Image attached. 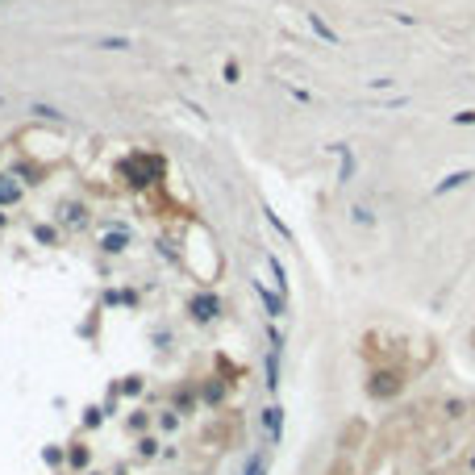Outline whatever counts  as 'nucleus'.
<instances>
[{"label": "nucleus", "instance_id": "obj_11", "mask_svg": "<svg viewBox=\"0 0 475 475\" xmlns=\"http://www.w3.org/2000/svg\"><path fill=\"white\" fill-rule=\"evenodd\" d=\"M342 150V180H350V171H354V158H350V150L346 146H338Z\"/></svg>", "mask_w": 475, "mask_h": 475}, {"label": "nucleus", "instance_id": "obj_4", "mask_svg": "<svg viewBox=\"0 0 475 475\" xmlns=\"http://www.w3.org/2000/svg\"><path fill=\"white\" fill-rule=\"evenodd\" d=\"M254 292L263 296V304H267V313H271V317H280V313H284V296H276V292H267V288H263L258 280H254Z\"/></svg>", "mask_w": 475, "mask_h": 475}, {"label": "nucleus", "instance_id": "obj_6", "mask_svg": "<svg viewBox=\"0 0 475 475\" xmlns=\"http://www.w3.org/2000/svg\"><path fill=\"white\" fill-rule=\"evenodd\" d=\"M467 180H475V171H454V175H446V180H442V184H438V188H434V192H438V196H442V192H450V188H463V184H467Z\"/></svg>", "mask_w": 475, "mask_h": 475}, {"label": "nucleus", "instance_id": "obj_7", "mask_svg": "<svg viewBox=\"0 0 475 475\" xmlns=\"http://www.w3.org/2000/svg\"><path fill=\"white\" fill-rule=\"evenodd\" d=\"M308 25H313V29H317V34H321V38H326V42H330V46H338V34H334V29H330V25H326V21H321V13H308Z\"/></svg>", "mask_w": 475, "mask_h": 475}, {"label": "nucleus", "instance_id": "obj_9", "mask_svg": "<svg viewBox=\"0 0 475 475\" xmlns=\"http://www.w3.org/2000/svg\"><path fill=\"white\" fill-rule=\"evenodd\" d=\"M267 267H271V276H276L280 292H288V280H284V263H280V258H267Z\"/></svg>", "mask_w": 475, "mask_h": 475}, {"label": "nucleus", "instance_id": "obj_16", "mask_svg": "<svg viewBox=\"0 0 475 475\" xmlns=\"http://www.w3.org/2000/svg\"><path fill=\"white\" fill-rule=\"evenodd\" d=\"M471 471H475V454H471Z\"/></svg>", "mask_w": 475, "mask_h": 475}, {"label": "nucleus", "instance_id": "obj_13", "mask_svg": "<svg viewBox=\"0 0 475 475\" xmlns=\"http://www.w3.org/2000/svg\"><path fill=\"white\" fill-rule=\"evenodd\" d=\"M454 121H459V125H475V109H467V113H454Z\"/></svg>", "mask_w": 475, "mask_h": 475}, {"label": "nucleus", "instance_id": "obj_1", "mask_svg": "<svg viewBox=\"0 0 475 475\" xmlns=\"http://www.w3.org/2000/svg\"><path fill=\"white\" fill-rule=\"evenodd\" d=\"M188 313L196 317V321H213V317L221 313V300H217V296H208V292H200V296L188 300Z\"/></svg>", "mask_w": 475, "mask_h": 475}, {"label": "nucleus", "instance_id": "obj_8", "mask_svg": "<svg viewBox=\"0 0 475 475\" xmlns=\"http://www.w3.org/2000/svg\"><path fill=\"white\" fill-rule=\"evenodd\" d=\"M242 475H267V459H263V454H254V459H246V467H242Z\"/></svg>", "mask_w": 475, "mask_h": 475}, {"label": "nucleus", "instance_id": "obj_10", "mask_svg": "<svg viewBox=\"0 0 475 475\" xmlns=\"http://www.w3.org/2000/svg\"><path fill=\"white\" fill-rule=\"evenodd\" d=\"M125 234H109V238H104V250H109V254H117V250H125Z\"/></svg>", "mask_w": 475, "mask_h": 475}, {"label": "nucleus", "instance_id": "obj_12", "mask_svg": "<svg viewBox=\"0 0 475 475\" xmlns=\"http://www.w3.org/2000/svg\"><path fill=\"white\" fill-rule=\"evenodd\" d=\"M100 46H104V50H121V46H130V42H125V38H104Z\"/></svg>", "mask_w": 475, "mask_h": 475}, {"label": "nucleus", "instance_id": "obj_3", "mask_svg": "<svg viewBox=\"0 0 475 475\" xmlns=\"http://www.w3.org/2000/svg\"><path fill=\"white\" fill-rule=\"evenodd\" d=\"M263 430H267L271 442H280V430H284V409L271 404V409H263Z\"/></svg>", "mask_w": 475, "mask_h": 475}, {"label": "nucleus", "instance_id": "obj_14", "mask_svg": "<svg viewBox=\"0 0 475 475\" xmlns=\"http://www.w3.org/2000/svg\"><path fill=\"white\" fill-rule=\"evenodd\" d=\"M330 475H354V467H350V463H334Z\"/></svg>", "mask_w": 475, "mask_h": 475}, {"label": "nucleus", "instance_id": "obj_2", "mask_svg": "<svg viewBox=\"0 0 475 475\" xmlns=\"http://www.w3.org/2000/svg\"><path fill=\"white\" fill-rule=\"evenodd\" d=\"M400 384H404V380H400V372H380L372 384H367V392H372L376 400H384V396H396V392H400Z\"/></svg>", "mask_w": 475, "mask_h": 475}, {"label": "nucleus", "instance_id": "obj_5", "mask_svg": "<svg viewBox=\"0 0 475 475\" xmlns=\"http://www.w3.org/2000/svg\"><path fill=\"white\" fill-rule=\"evenodd\" d=\"M21 200V184H13L9 175H0V204H13Z\"/></svg>", "mask_w": 475, "mask_h": 475}, {"label": "nucleus", "instance_id": "obj_15", "mask_svg": "<svg viewBox=\"0 0 475 475\" xmlns=\"http://www.w3.org/2000/svg\"><path fill=\"white\" fill-rule=\"evenodd\" d=\"M34 113H38V117H55V121H59V109H46V104H34Z\"/></svg>", "mask_w": 475, "mask_h": 475}]
</instances>
